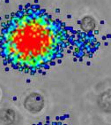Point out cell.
Here are the masks:
<instances>
[{"mask_svg":"<svg viewBox=\"0 0 111 125\" xmlns=\"http://www.w3.org/2000/svg\"><path fill=\"white\" fill-rule=\"evenodd\" d=\"M80 28L84 33H91L96 28V21L94 17L87 15L81 20Z\"/></svg>","mask_w":111,"mask_h":125,"instance_id":"4","label":"cell"},{"mask_svg":"<svg viewBox=\"0 0 111 125\" xmlns=\"http://www.w3.org/2000/svg\"><path fill=\"white\" fill-rule=\"evenodd\" d=\"M44 99L42 95L37 92L30 93L24 100V107L29 113L37 114L44 107Z\"/></svg>","mask_w":111,"mask_h":125,"instance_id":"2","label":"cell"},{"mask_svg":"<svg viewBox=\"0 0 111 125\" xmlns=\"http://www.w3.org/2000/svg\"><path fill=\"white\" fill-rule=\"evenodd\" d=\"M98 106L103 112L111 114V89L100 94L98 97Z\"/></svg>","mask_w":111,"mask_h":125,"instance_id":"3","label":"cell"},{"mask_svg":"<svg viewBox=\"0 0 111 125\" xmlns=\"http://www.w3.org/2000/svg\"><path fill=\"white\" fill-rule=\"evenodd\" d=\"M68 28L38 5L14 12L0 31V58L6 67L28 75H44L61 62L74 40Z\"/></svg>","mask_w":111,"mask_h":125,"instance_id":"1","label":"cell"}]
</instances>
